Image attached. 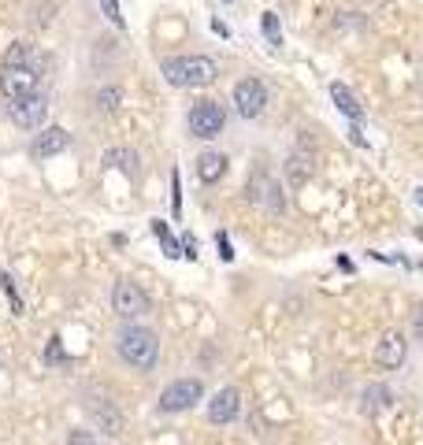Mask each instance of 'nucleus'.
<instances>
[{"label":"nucleus","mask_w":423,"mask_h":445,"mask_svg":"<svg viewBox=\"0 0 423 445\" xmlns=\"http://www.w3.org/2000/svg\"><path fill=\"white\" fill-rule=\"evenodd\" d=\"M116 349H119V360H123L126 368L153 371V368H156V356H160V341H156V334L149 331V326L130 323V326H123Z\"/></svg>","instance_id":"1"},{"label":"nucleus","mask_w":423,"mask_h":445,"mask_svg":"<svg viewBox=\"0 0 423 445\" xmlns=\"http://www.w3.org/2000/svg\"><path fill=\"white\" fill-rule=\"evenodd\" d=\"M160 75L178 89H197V86L216 82V60H208V56H171V60L160 63Z\"/></svg>","instance_id":"2"},{"label":"nucleus","mask_w":423,"mask_h":445,"mask_svg":"<svg viewBox=\"0 0 423 445\" xmlns=\"http://www.w3.org/2000/svg\"><path fill=\"white\" fill-rule=\"evenodd\" d=\"M111 308H116L123 319H141V316H149V312H153L149 293H145L138 282H130V278L116 282V290H111Z\"/></svg>","instance_id":"3"},{"label":"nucleus","mask_w":423,"mask_h":445,"mask_svg":"<svg viewBox=\"0 0 423 445\" xmlns=\"http://www.w3.org/2000/svg\"><path fill=\"white\" fill-rule=\"evenodd\" d=\"M249 201L256 208L275 211V216H279V211L286 208V193L279 186V178H271L268 171H253V178H249Z\"/></svg>","instance_id":"4"},{"label":"nucleus","mask_w":423,"mask_h":445,"mask_svg":"<svg viewBox=\"0 0 423 445\" xmlns=\"http://www.w3.org/2000/svg\"><path fill=\"white\" fill-rule=\"evenodd\" d=\"M201 397H204L201 378H178V383H171L164 393H160V412H186Z\"/></svg>","instance_id":"5"},{"label":"nucleus","mask_w":423,"mask_h":445,"mask_svg":"<svg viewBox=\"0 0 423 445\" xmlns=\"http://www.w3.org/2000/svg\"><path fill=\"white\" fill-rule=\"evenodd\" d=\"M8 115H11L15 126L34 130V126L45 123V115H48V97L45 93H30V97H19V101H8Z\"/></svg>","instance_id":"6"},{"label":"nucleus","mask_w":423,"mask_h":445,"mask_svg":"<svg viewBox=\"0 0 423 445\" xmlns=\"http://www.w3.org/2000/svg\"><path fill=\"white\" fill-rule=\"evenodd\" d=\"M234 108H238V115H246V119L264 115V108H268V86L260 78H241L238 86H234Z\"/></svg>","instance_id":"7"},{"label":"nucleus","mask_w":423,"mask_h":445,"mask_svg":"<svg viewBox=\"0 0 423 445\" xmlns=\"http://www.w3.org/2000/svg\"><path fill=\"white\" fill-rule=\"evenodd\" d=\"M223 123H226V111L216 101H201V104L189 108V130L197 138H216L223 130Z\"/></svg>","instance_id":"8"},{"label":"nucleus","mask_w":423,"mask_h":445,"mask_svg":"<svg viewBox=\"0 0 423 445\" xmlns=\"http://www.w3.org/2000/svg\"><path fill=\"white\" fill-rule=\"evenodd\" d=\"M38 78L41 71L34 67H0V89H4L8 101H19V97L38 93Z\"/></svg>","instance_id":"9"},{"label":"nucleus","mask_w":423,"mask_h":445,"mask_svg":"<svg viewBox=\"0 0 423 445\" xmlns=\"http://www.w3.org/2000/svg\"><path fill=\"white\" fill-rule=\"evenodd\" d=\"M86 412L93 416V423L101 427V431H108L111 438L123 434V416H119V408L111 405V397H101L97 390H89L86 393Z\"/></svg>","instance_id":"10"},{"label":"nucleus","mask_w":423,"mask_h":445,"mask_svg":"<svg viewBox=\"0 0 423 445\" xmlns=\"http://www.w3.org/2000/svg\"><path fill=\"white\" fill-rule=\"evenodd\" d=\"M238 412H241V397H238V390L234 386H223L216 397L208 401V419L211 423H234L238 419Z\"/></svg>","instance_id":"11"},{"label":"nucleus","mask_w":423,"mask_h":445,"mask_svg":"<svg viewBox=\"0 0 423 445\" xmlns=\"http://www.w3.org/2000/svg\"><path fill=\"white\" fill-rule=\"evenodd\" d=\"M375 360H379V368H386V371L401 368V364H405V334L386 331V334L379 338V345H375Z\"/></svg>","instance_id":"12"},{"label":"nucleus","mask_w":423,"mask_h":445,"mask_svg":"<svg viewBox=\"0 0 423 445\" xmlns=\"http://www.w3.org/2000/svg\"><path fill=\"white\" fill-rule=\"evenodd\" d=\"M71 145V134L63 126H48V130H41V134L34 138V145H30V153H34L38 160H48V156H56V153H63V148Z\"/></svg>","instance_id":"13"},{"label":"nucleus","mask_w":423,"mask_h":445,"mask_svg":"<svg viewBox=\"0 0 423 445\" xmlns=\"http://www.w3.org/2000/svg\"><path fill=\"white\" fill-rule=\"evenodd\" d=\"M331 97H334V104H338V111H341V115H349V119H353L356 126L364 123V108H361V101L353 97V89H349V86L334 82V86H331Z\"/></svg>","instance_id":"14"},{"label":"nucleus","mask_w":423,"mask_h":445,"mask_svg":"<svg viewBox=\"0 0 423 445\" xmlns=\"http://www.w3.org/2000/svg\"><path fill=\"white\" fill-rule=\"evenodd\" d=\"M4 67H34V71H41V60H38V53H34V45L15 41L8 53H4Z\"/></svg>","instance_id":"15"},{"label":"nucleus","mask_w":423,"mask_h":445,"mask_svg":"<svg viewBox=\"0 0 423 445\" xmlns=\"http://www.w3.org/2000/svg\"><path fill=\"white\" fill-rule=\"evenodd\" d=\"M104 167L123 171L126 178H134L138 175V153H130V148H108V153H104Z\"/></svg>","instance_id":"16"},{"label":"nucleus","mask_w":423,"mask_h":445,"mask_svg":"<svg viewBox=\"0 0 423 445\" xmlns=\"http://www.w3.org/2000/svg\"><path fill=\"white\" fill-rule=\"evenodd\" d=\"M223 171H226V156L223 153H204L197 160V178H201V182H219Z\"/></svg>","instance_id":"17"},{"label":"nucleus","mask_w":423,"mask_h":445,"mask_svg":"<svg viewBox=\"0 0 423 445\" xmlns=\"http://www.w3.org/2000/svg\"><path fill=\"white\" fill-rule=\"evenodd\" d=\"M312 171H316V163H312V156H308V153H294V156L286 160V178L294 186L308 182V175H312Z\"/></svg>","instance_id":"18"},{"label":"nucleus","mask_w":423,"mask_h":445,"mask_svg":"<svg viewBox=\"0 0 423 445\" xmlns=\"http://www.w3.org/2000/svg\"><path fill=\"white\" fill-rule=\"evenodd\" d=\"M361 401H364L361 408L368 412V416H375V412H383V408L390 405V390L375 383V386H368V390H364V397H361Z\"/></svg>","instance_id":"19"},{"label":"nucleus","mask_w":423,"mask_h":445,"mask_svg":"<svg viewBox=\"0 0 423 445\" xmlns=\"http://www.w3.org/2000/svg\"><path fill=\"white\" fill-rule=\"evenodd\" d=\"M153 230H156V238H160V245L167 249V256H182V245L175 241V234L164 226V219H153Z\"/></svg>","instance_id":"20"},{"label":"nucleus","mask_w":423,"mask_h":445,"mask_svg":"<svg viewBox=\"0 0 423 445\" xmlns=\"http://www.w3.org/2000/svg\"><path fill=\"white\" fill-rule=\"evenodd\" d=\"M0 286H4L8 301H11V312H15V316H23V297L15 293V282H11V275H8V271H0Z\"/></svg>","instance_id":"21"},{"label":"nucleus","mask_w":423,"mask_h":445,"mask_svg":"<svg viewBox=\"0 0 423 445\" xmlns=\"http://www.w3.org/2000/svg\"><path fill=\"white\" fill-rule=\"evenodd\" d=\"M97 104H101V111H116V108H119V89H116V86L101 89V93H97Z\"/></svg>","instance_id":"22"},{"label":"nucleus","mask_w":423,"mask_h":445,"mask_svg":"<svg viewBox=\"0 0 423 445\" xmlns=\"http://www.w3.org/2000/svg\"><path fill=\"white\" fill-rule=\"evenodd\" d=\"M101 8H104V15H108V19L116 23L119 30L126 26V23H123V11H119V0H101Z\"/></svg>","instance_id":"23"},{"label":"nucleus","mask_w":423,"mask_h":445,"mask_svg":"<svg viewBox=\"0 0 423 445\" xmlns=\"http://www.w3.org/2000/svg\"><path fill=\"white\" fill-rule=\"evenodd\" d=\"M264 34H268L271 45H279V19H275V11L264 15Z\"/></svg>","instance_id":"24"},{"label":"nucleus","mask_w":423,"mask_h":445,"mask_svg":"<svg viewBox=\"0 0 423 445\" xmlns=\"http://www.w3.org/2000/svg\"><path fill=\"white\" fill-rule=\"evenodd\" d=\"M67 445H97V438L89 431H71L67 434Z\"/></svg>","instance_id":"25"},{"label":"nucleus","mask_w":423,"mask_h":445,"mask_svg":"<svg viewBox=\"0 0 423 445\" xmlns=\"http://www.w3.org/2000/svg\"><path fill=\"white\" fill-rule=\"evenodd\" d=\"M412 334H416V338L423 341V304H419V308L412 312Z\"/></svg>","instance_id":"26"},{"label":"nucleus","mask_w":423,"mask_h":445,"mask_svg":"<svg viewBox=\"0 0 423 445\" xmlns=\"http://www.w3.org/2000/svg\"><path fill=\"white\" fill-rule=\"evenodd\" d=\"M182 256H189V260H197V241H193L189 234L182 238Z\"/></svg>","instance_id":"27"},{"label":"nucleus","mask_w":423,"mask_h":445,"mask_svg":"<svg viewBox=\"0 0 423 445\" xmlns=\"http://www.w3.org/2000/svg\"><path fill=\"white\" fill-rule=\"evenodd\" d=\"M45 360H53V364H60V360H63V349H60V341H53V345H48V349H45Z\"/></svg>","instance_id":"28"},{"label":"nucleus","mask_w":423,"mask_h":445,"mask_svg":"<svg viewBox=\"0 0 423 445\" xmlns=\"http://www.w3.org/2000/svg\"><path fill=\"white\" fill-rule=\"evenodd\" d=\"M219 256L223 260H234V249H231V241H226V234H219Z\"/></svg>","instance_id":"29"},{"label":"nucleus","mask_w":423,"mask_h":445,"mask_svg":"<svg viewBox=\"0 0 423 445\" xmlns=\"http://www.w3.org/2000/svg\"><path fill=\"white\" fill-rule=\"evenodd\" d=\"M416 201H419V204H423V189H416Z\"/></svg>","instance_id":"30"}]
</instances>
